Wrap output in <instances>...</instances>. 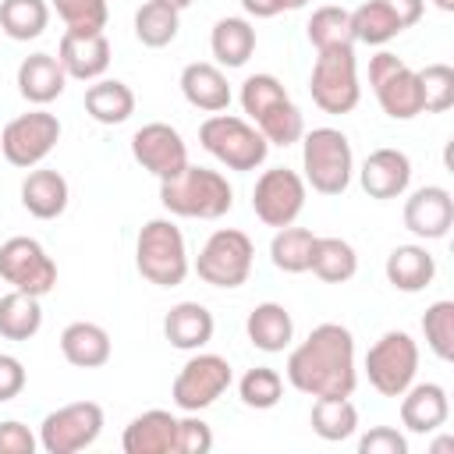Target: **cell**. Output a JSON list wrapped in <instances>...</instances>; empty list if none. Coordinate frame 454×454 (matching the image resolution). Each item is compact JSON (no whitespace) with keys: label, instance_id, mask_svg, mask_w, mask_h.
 Masks as SVG:
<instances>
[{"label":"cell","instance_id":"obj_3","mask_svg":"<svg viewBox=\"0 0 454 454\" xmlns=\"http://www.w3.org/2000/svg\"><path fill=\"white\" fill-rule=\"evenodd\" d=\"M160 202L174 216H192V220H220L234 206V188L220 170L209 167H184L177 177L160 181Z\"/></svg>","mask_w":454,"mask_h":454},{"label":"cell","instance_id":"obj_14","mask_svg":"<svg viewBox=\"0 0 454 454\" xmlns=\"http://www.w3.org/2000/svg\"><path fill=\"white\" fill-rule=\"evenodd\" d=\"M252 209L266 227H287L305 209V177L291 167H270L252 188Z\"/></svg>","mask_w":454,"mask_h":454},{"label":"cell","instance_id":"obj_24","mask_svg":"<svg viewBox=\"0 0 454 454\" xmlns=\"http://www.w3.org/2000/svg\"><path fill=\"white\" fill-rule=\"evenodd\" d=\"M60 355L78 365V369H99L110 362L114 355V344H110V333L99 326V323H67L64 333H60Z\"/></svg>","mask_w":454,"mask_h":454},{"label":"cell","instance_id":"obj_15","mask_svg":"<svg viewBox=\"0 0 454 454\" xmlns=\"http://www.w3.org/2000/svg\"><path fill=\"white\" fill-rule=\"evenodd\" d=\"M231 387V362L223 355H192L181 372L174 376L170 397L181 411H202L209 408L223 390Z\"/></svg>","mask_w":454,"mask_h":454},{"label":"cell","instance_id":"obj_23","mask_svg":"<svg viewBox=\"0 0 454 454\" xmlns=\"http://www.w3.org/2000/svg\"><path fill=\"white\" fill-rule=\"evenodd\" d=\"M181 92L195 110H206V114H220V110L231 106L227 74L216 64H206V60H195L181 71Z\"/></svg>","mask_w":454,"mask_h":454},{"label":"cell","instance_id":"obj_20","mask_svg":"<svg viewBox=\"0 0 454 454\" xmlns=\"http://www.w3.org/2000/svg\"><path fill=\"white\" fill-rule=\"evenodd\" d=\"M124 454H174L177 447V419L163 408L142 411L138 419H131L124 426L121 436Z\"/></svg>","mask_w":454,"mask_h":454},{"label":"cell","instance_id":"obj_1","mask_svg":"<svg viewBox=\"0 0 454 454\" xmlns=\"http://www.w3.org/2000/svg\"><path fill=\"white\" fill-rule=\"evenodd\" d=\"M287 383L312 397H351L355 372V337L340 323H319L291 355Z\"/></svg>","mask_w":454,"mask_h":454},{"label":"cell","instance_id":"obj_36","mask_svg":"<svg viewBox=\"0 0 454 454\" xmlns=\"http://www.w3.org/2000/svg\"><path fill=\"white\" fill-rule=\"evenodd\" d=\"M312 241L316 234L309 227H277L273 241H270V259L277 270L284 273H305L309 270V259H312Z\"/></svg>","mask_w":454,"mask_h":454},{"label":"cell","instance_id":"obj_45","mask_svg":"<svg viewBox=\"0 0 454 454\" xmlns=\"http://www.w3.org/2000/svg\"><path fill=\"white\" fill-rule=\"evenodd\" d=\"M39 440L28 433V426L7 419L0 422V454H35Z\"/></svg>","mask_w":454,"mask_h":454},{"label":"cell","instance_id":"obj_26","mask_svg":"<svg viewBox=\"0 0 454 454\" xmlns=\"http://www.w3.org/2000/svg\"><path fill=\"white\" fill-rule=\"evenodd\" d=\"M21 206L35 216V220H57L67 209V181L64 174L39 167L28 170L21 181Z\"/></svg>","mask_w":454,"mask_h":454},{"label":"cell","instance_id":"obj_27","mask_svg":"<svg viewBox=\"0 0 454 454\" xmlns=\"http://www.w3.org/2000/svg\"><path fill=\"white\" fill-rule=\"evenodd\" d=\"M387 280L404 291V294H415V291H426L436 277V259L426 252V245H397L390 255H387Z\"/></svg>","mask_w":454,"mask_h":454},{"label":"cell","instance_id":"obj_4","mask_svg":"<svg viewBox=\"0 0 454 454\" xmlns=\"http://www.w3.org/2000/svg\"><path fill=\"white\" fill-rule=\"evenodd\" d=\"M135 266L138 273L156 284V287H177L188 277V248H184V234L174 220H149L138 231V245H135Z\"/></svg>","mask_w":454,"mask_h":454},{"label":"cell","instance_id":"obj_2","mask_svg":"<svg viewBox=\"0 0 454 454\" xmlns=\"http://www.w3.org/2000/svg\"><path fill=\"white\" fill-rule=\"evenodd\" d=\"M241 106L270 145H294L305 135L301 110L273 74H248L241 82Z\"/></svg>","mask_w":454,"mask_h":454},{"label":"cell","instance_id":"obj_5","mask_svg":"<svg viewBox=\"0 0 454 454\" xmlns=\"http://www.w3.org/2000/svg\"><path fill=\"white\" fill-rule=\"evenodd\" d=\"M301 170L312 192L340 195L351 184V170H355L348 135L337 128H312L309 135H301Z\"/></svg>","mask_w":454,"mask_h":454},{"label":"cell","instance_id":"obj_29","mask_svg":"<svg viewBox=\"0 0 454 454\" xmlns=\"http://www.w3.org/2000/svg\"><path fill=\"white\" fill-rule=\"evenodd\" d=\"M85 114L99 124H124L135 114V92L117 78H96L85 89Z\"/></svg>","mask_w":454,"mask_h":454},{"label":"cell","instance_id":"obj_9","mask_svg":"<svg viewBox=\"0 0 454 454\" xmlns=\"http://www.w3.org/2000/svg\"><path fill=\"white\" fill-rule=\"evenodd\" d=\"M419 372V344L404 330H387L365 351V376L383 397H401Z\"/></svg>","mask_w":454,"mask_h":454},{"label":"cell","instance_id":"obj_38","mask_svg":"<svg viewBox=\"0 0 454 454\" xmlns=\"http://www.w3.org/2000/svg\"><path fill=\"white\" fill-rule=\"evenodd\" d=\"M305 28H309V43H312L316 50L355 46V32H351V11H344V7H316Z\"/></svg>","mask_w":454,"mask_h":454},{"label":"cell","instance_id":"obj_19","mask_svg":"<svg viewBox=\"0 0 454 454\" xmlns=\"http://www.w3.org/2000/svg\"><path fill=\"white\" fill-rule=\"evenodd\" d=\"M358 181L365 188L369 199H397L408 192V181H411V160L401 153V149H376L365 156L362 170H358Z\"/></svg>","mask_w":454,"mask_h":454},{"label":"cell","instance_id":"obj_39","mask_svg":"<svg viewBox=\"0 0 454 454\" xmlns=\"http://www.w3.org/2000/svg\"><path fill=\"white\" fill-rule=\"evenodd\" d=\"M422 333H426V344L429 351L440 358V362H450L454 358V301H433L422 316Z\"/></svg>","mask_w":454,"mask_h":454},{"label":"cell","instance_id":"obj_49","mask_svg":"<svg viewBox=\"0 0 454 454\" xmlns=\"http://www.w3.org/2000/svg\"><path fill=\"white\" fill-rule=\"evenodd\" d=\"M160 4H170V7H174V11H184V7H192V4H195V0H160Z\"/></svg>","mask_w":454,"mask_h":454},{"label":"cell","instance_id":"obj_32","mask_svg":"<svg viewBox=\"0 0 454 454\" xmlns=\"http://www.w3.org/2000/svg\"><path fill=\"white\" fill-rule=\"evenodd\" d=\"M39 326H43V309H39L35 294L14 291V287L7 294H0V337L28 340L39 333Z\"/></svg>","mask_w":454,"mask_h":454},{"label":"cell","instance_id":"obj_34","mask_svg":"<svg viewBox=\"0 0 454 454\" xmlns=\"http://www.w3.org/2000/svg\"><path fill=\"white\" fill-rule=\"evenodd\" d=\"M309 422H312V433L319 440L337 443V440H348L358 429V411L348 397H316Z\"/></svg>","mask_w":454,"mask_h":454},{"label":"cell","instance_id":"obj_6","mask_svg":"<svg viewBox=\"0 0 454 454\" xmlns=\"http://www.w3.org/2000/svg\"><path fill=\"white\" fill-rule=\"evenodd\" d=\"M199 142L209 156H216L231 170H255V167H262V160L270 153V142L262 138V131L234 114L206 117L199 124Z\"/></svg>","mask_w":454,"mask_h":454},{"label":"cell","instance_id":"obj_7","mask_svg":"<svg viewBox=\"0 0 454 454\" xmlns=\"http://www.w3.org/2000/svg\"><path fill=\"white\" fill-rule=\"evenodd\" d=\"M309 92H312V103L323 114H351L358 106V99H362L358 67H355V46L319 50V57L312 64Z\"/></svg>","mask_w":454,"mask_h":454},{"label":"cell","instance_id":"obj_33","mask_svg":"<svg viewBox=\"0 0 454 454\" xmlns=\"http://www.w3.org/2000/svg\"><path fill=\"white\" fill-rule=\"evenodd\" d=\"M50 25L46 0H0V32L14 43L39 39Z\"/></svg>","mask_w":454,"mask_h":454},{"label":"cell","instance_id":"obj_8","mask_svg":"<svg viewBox=\"0 0 454 454\" xmlns=\"http://www.w3.org/2000/svg\"><path fill=\"white\" fill-rule=\"evenodd\" d=\"M252 259H255V245L245 231L234 227H220L209 234V241L199 248L195 259V273L209 284V287H241L252 273Z\"/></svg>","mask_w":454,"mask_h":454},{"label":"cell","instance_id":"obj_12","mask_svg":"<svg viewBox=\"0 0 454 454\" xmlns=\"http://www.w3.org/2000/svg\"><path fill=\"white\" fill-rule=\"evenodd\" d=\"M57 138H60L57 114H50V110H28V114L14 117L0 131V153H4V160L11 167L32 170V167H39L53 153Z\"/></svg>","mask_w":454,"mask_h":454},{"label":"cell","instance_id":"obj_47","mask_svg":"<svg viewBox=\"0 0 454 454\" xmlns=\"http://www.w3.org/2000/svg\"><path fill=\"white\" fill-rule=\"evenodd\" d=\"M309 0H241V7H245V14H252V18H273V14H280V11H298V7H305Z\"/></svg>","mask_w":454,"mask_h":454},{"label":"cell","instance_id":"obj_40","mask_svg":"<svg viewBox=\"0 0 454 454\" xmlns=\"http://www.w3.org/2000/svg\"><path fill=\"white\" fill-rule=\"evenodd\" d=\"M238 394H241V401H245L248 408L266 411V408L280 404V397H284V376H280L277 369H270V365H255V369H248V372L241 376Z\"/></svg>","mask_w":454,"mask_h":454},{"label":"cell","instance_id":"obj_48","mask_svg":"<svg viewBox=\"0 0 454 454\" xmlns=\"http://www.w3.org/2000/svg\"><path fill=\"white\" fill-rule=\"evenodd\" d=\"M380 4L401 21V28H411L426 11V0H380Z\"/></svg>","mask_w":454,"mask_h":454},{"label":"cell","instance_id":"obj_11","mask_svg":"<svg viewBox=\"0 0 454 454\" xmlns=\"http://www.w3.org/2000/svg\"><path fill=\"white\" fill-rule=\"evenodd\" d=\"M103 433V408L96 401H74L50 411L39 426V447L46 454H78Z\"/></svg>","mask_w":454,"mask_h":454},{"label":"cell","instance_id":"obj_44","mask_svg":"<svg viewBox=\"0 0 454 454\" xmlns=\"http://www.w3.org/2000/svg\"><path fill=\"white\" fill-rule=\"evenodd\" d=\"M358 454H408V440L390 426H372L358 440Z\"/></svg>","mask_w":454,"mask_h":454},{"label":"cell","instance_id":"obj_50","mask_svg":"<svg viewBox=\"0 0 454 454\" xmlns=\"http://www.w3.org/2000/svg\"><path fill=\"white\" fill-rule=\"evenodd\" d=\"M440 11H454V0H433Z\"/></svg>","mask_w":454,"mask_h":454},{"label":"cell","instance_id":"obj_18","mask_svg":"<svg viewBox=\"0 0 454 454\" xmlns=\"http://www.w3.org/2000/svg\"><path fill=\"white\" fill-rule=\"evenodd\" d=\"M450 223H454V199H450L447 188L426 184V188L408 195V202H404V227L415 238H426V241L447 238Z\"/></svg>","mask_w":454,"mask_h":454},{"label":"cell","instance_id":"obj_35","mask_svg":"<svg viewBox=\"0 0 454 454\" xmlns=\"http://www.w3.org/2000/svg\"><path fill=\"white\" fill-rule=\"evenodd\" d=\"M177 14H181V11H174L170 4L145 0V4L135 11V35H138V43L149 46V50H160V46L174 43V39H177V28H181Z\"/></svg>","mask_w":454,"mask_h":454},{"label":"cell","instance_id":"obj_41","mask_svg":"<svg viewBox=\"0 0 454 454\" xmlns=\"http://www.w3.org/2000/svg\"><path fill=\"white\" fill-rule=\"evenodd\" d=\"M422 114H443L454 106V67L450 64H426L419 71Z\"/></svg>","mask_w":454,"mask_h":454},{"label":"cell","instance_id":"obj_13","mask_svg":"<svg viewBox=\"0 0 454 454\" xmlns=\"http://www.w3.org/2000/svg\"><path fill=\"white\" fill-rule=\"evenodd\" d=\"M0 280H7L14 291L43 298L57 284V262L46 255V248L35 238L18 234L0 245Z\"/></svg>","mask_w":454,"mask_h":454},{"label":"cell","instance_id":"obj_17","mask_svg":"<svg viewBox=\"0 0 454 454\" xmlns=\"http://www.w3.org/2000/svg\"><path fill=\"white\" fill-rule=\"evenodd\" d=\"M57 60L67 71V78L96 82L110 67V39L103 32H74V28H64L60 46H57Z\"/></svg>","mask_w":454,"mask_h":454},{"label":"cell","instance_id":"obj_25","mask_svg":"<svg viewBox=\"0 0 454 454\" xmlns=\"http://www.w3.org/2000/svg\"><path fill=\"white\" fill-rule=\"evenodd\" d=\"M213 330H216L213 312H209L206 305H199V301H177V305L167 312V319H163L167 340H170L174 348H181V351H199V348H206V344L213 340Z\"/></svg>","mask_w":454,"mask_h":454},{"label":"cell","instance_id":"obj_46","mask_svg":"<svg viewBox=\"0 0 454 454\" xmlns=\"http://www.w3.org/2000/svg\"><path fill=\"white\" fill-rule=\"evenodd\" d=\"M25 390V365L14 355H0V404L14 401Z\"/></svg>","mask_w":454,"mask_h":454},{"label":"cell","instance_id":"obj_31","mask_svg":"<svg viewBox=\"0 0 454 454\" xmlns=\"http://www.w3.org/2000/svg\"><path fill=\"white\" fill-rule=\"evenodd\" d=\"M309 270L323 284H344V280H351L358 273V255L344 238H316Z\"/></svg>","mask_w":454,"mask_h":454},{"label":"cell","instance_id":"obj_10","mask_svg":"<svg viewBox=\"0 0 454 454\" xmlns=\"http://www.w3.org/2000/svg\"><path fill=\"white\" fill-rule=\"evenodd\" d=\"M369 85L394 121H411L422 114V92H419V71H411L397 53L380 50L369 60Z\"/></svg>","mask_w":454,"mask_h":454},{"label":"cell","instance_id":"obj_28","mask_svg":"<svg viewBox=\"0 0 454 454\" xmlns=\"http://www.w3.org/2000/svg\"><path fill=\"white\" fill-rule=\"evenodd\" d=\"M245 330H248V340L266 351V355H277L291 344L294 337V323H291V312L280 305V301H262L248 312L245 319Z\"/></svg>","mask_w":454,"mask_h":454},{"label":"cell","instance_id":"obj_22","mask_svg":"<svg viewBox=\"0 0 454 454\" xmlns=\"http://www.w3.org/2000/svg\"><path fill=\"white\" fill-rule=\"evenodd\" d=\"M64 85H67V71L53 53H32L18 64V92L35 106L53 103L64 92Z\"/></svg>","mask_w":454,"mask_h":454},{"label":"cell","instance_id":"obj_42","mask_svg":"<svg viewBox=\"0 0 454 454\" xmlns=\"http://www.w3.org/2000/svg\"><path fill=\"white\" fill-rule=\"evenodd\" d=\"M60 21L74 32H103L106 28V0H53Z\"/></svg>","mask_w":454,"mask_h":454},{"label":"cell","instance_id":"obj_37","mask_svg":"<svg viewBox=\"0 0 454 454\" xmlns=\"http://www.w3.org/2000/svg\"><path fill=\"white\" fill-rule=\"evenodd\" d=\"M351 32H355V43H369V46H383L390 43L394 35H401V21L380 4V0H365L362 7L351 11Z\"/></svg>","mask_w":454,"mask_h":454},{"label":"cell","instance_id":"obj_16","mask_svg":"<svg viewBox=\"0 0 454 454\" xmlns=\"http://www.w3.org/2000/svg\"><path fill=\"white\" fill-rule=\"evenodd\" d=\"M131 156H135V163L142 170H149L160 181L177 177L188 167V145H184L181 131L170 128V124H163V121L142 124L131 135Z\"/></svg>","mask_w":454,"mask_h":454},{"label":"cell","instance_id":"obj_43","mask_svg":"<svg viewBox=\"0 0 454 454\" xmlns=\"http://www.w3.org/2000/svg\"><path fill=\"white\" fill-rule=\"evenodd\" d=\"M209 450H213V429L199 419V411H188V419H177L174 454H209Z\"/></svg>","mask_w":454,"mask_h":454},{"label":"cell","instance_id":"obj_30","mask_svg":"<svg viewBox=\"0 0 454 454\" xmlns=\"http://www.w3.org/2000/svg\"><path fill=\"white\" fill-rule=\"evenodd\" d=\"M209 46H213L216 64H223V67H241V64H248V57L255 53V28H252L245 18H220V21L213 25Z\"/></svg>","mask_w":454,"mask_h":454},{"label":"cell","instance_id":"obj_21","mask_svg":"<svg viewBox=\"0 0 454 454\" xmlns=\"http://www.w3.org/2000/svg\"><path fill=\"white\" fill-rule=\"evenodd\" d=\"M450 401L440 383H411L401 394V422L411 433H433L447 422Z\"/></svg>","mask_w":454,"mask_h":454}]
</instances>
